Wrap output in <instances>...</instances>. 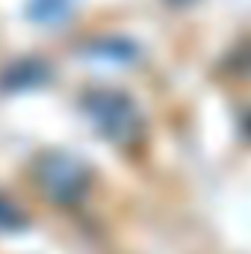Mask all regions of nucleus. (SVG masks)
Segmentation results:
<instances>
[{
  "instance_id": "f257e3e1",
  "label": "nucleus",
  "mask_w": 251,
  "mask_h": 254,
  "mask_svg": "<svg viewBox=\"0 0 251 254\" xmlns=\"http://www.w3.org/2000/svg\"><path fill=\"white\" fill-rule=\"evenodd\" d=\"M86 113L92 119V125L98 127V133H104L110 142L127 145L139 136L142 130V119L133 107V101L125 98L122 92H92L86 98Z\"/></svg>"
},
{
  "instance_id": "f03ea898",
  "label": "nucleus",
  "mask_w": 251,
  "mask_h": 254,
  "mask_svg": "<svg viewBox=\"0 0 251 254\" xmlns=\"http://www.w3.org/2000/svg\"><path fill=\"white\" fill-rule=\"evenodd\" d=\"M36 181L45 190V195H51V201H77L83 190H86V169L68 157V154H45L36 163Z\"/></svg>"
},
{
  "instance_id": "7ed1b4c3",
  "label": "nucleus",
  "mask_w": 251,
  "mask_h": 254,
  "mask_svg": "<svg viewBox=\"0 0 251 254\" xmlns=\"http://www.w3.org/2000/svg\"><path fill=\"white\" fill-rule=\"evenodd\" d=\"M65 15H68V0H36V18L60 21Z\"/></svg>"
}]
</instances>
